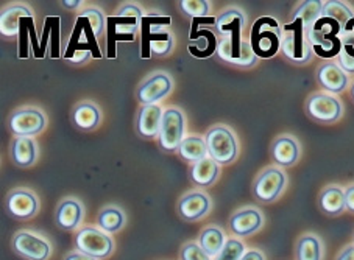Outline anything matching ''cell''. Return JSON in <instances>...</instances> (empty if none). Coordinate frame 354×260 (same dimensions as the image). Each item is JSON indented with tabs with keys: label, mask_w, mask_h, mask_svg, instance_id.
I'll return each mask as SVG.
<instances>
[{
	"label": "cell",
	"mask_w": 354,
	"mask_h": 260,
	"mask_svg": "<svg viewBox=\"0 0 354 260\" xmlns=\"http://www.w3.org/2000/svg\"><path fill=\"white\" fill-rule=\"evenodd\" d=\"M142 11L138 5L128 3L119 10L115 16L106 17V57L115 58V44L118 42H131L134 34L140 30Z\"/></svg>",
	"instance_id": "1"
},
{
	"label": "cell",
	"mask_w": 354,
	"mask_h": 260,
	"mask_svg": "<svg viewBox=\"0 0 354 260\" xmlns=\"http://www.w3.org/2000/svg\"><path fill=\"white\" fill-rule=\"evenodd\" d=\"M172 23L170 17L161 14H147L140 21V34H142V42H140V58L149 59L151 53L158 57H164L172 50L174 39L166 28Z\"/></svg>",
	"instance_id": "2"
},
{
	"label": "cell",
	"mask_w": 354,
	"mask_h": 260,
	"mask_svg": "<svg viewBox=\"0 0 354 260\" xmlns=\"http://www.w3.org/2000/svg\"><path fill=\"white\" fill-rule=\"evenodd\" d=\"M342 27L329 17H320L315 26L308 30L306 38L310 48L317 57L331 59L340 55L342 52Z\"/></svg>",
	"instance_id": "3"
},
{
	"label": "cell",
	"mask_w": 354,
	"mask_h": 260,
	"mask_svg": "<svg viewBox=\"0 0 354 260\" xmlns=\"http://www.w3.org/2000/svg\"><path fill=\"white\" fill-rule=\"evenodd\" d=\"M283 27L270 16H262L253 23L250 32V44L258 58H273L281 50Z\"/></svg>",
	"instance_id": "4"
},
{
	"label": "cell",
	"mask_w": 354,
	"mask_h": 260,
	"mask_svg": "<svg viewBox=\"0 0 354 260\" xmlns=\"http://www.w3.org/2000/svg\"><path fill=\"white\" fill-rule=\"evenodd\" d=\"M74 246L77 251L88 254L97 260H105L113 256L115 243L113 237L99 226H83L74 235Z\"/></svg>",
	"instance_id": "5"
},
{
	"label": "cell",
	"mask_w": 354,
	"mask_h": 260,
	"mask_svg": "<svg viewBox=\"0 0 354 260\" xmlns=\"http://www.w3.org/2000/svg\"><path fill=\"white\" fill-rule=\"evenodd\" d=\"M281 50L284 57L294 61L295 64H304L313 58L314 52L310 48L306 30L300 19H292L290 23L283 26V41H281Z\"/></svg>",
	"instance_id": "6"
},
{
	"label": "cell",
	"mask_w": 354,
	"mask_h": 260,
	"mask_svg": "<svg viewBox=\"0 0 354 260\" xmlns=\"http://www.w3.org/2000/svg\"><path fill=\"white\" fill-rule=\"evenodd\" d=\"M209 158L218 162L221 166H228L234 162L239 153V145H237L236 136L228 126L216 125L207 131L205 137Z\"/></svg>",
	"instance_id": "7"
},
{
	"label": "cell",
	"mask_w": 354,
	"mask_h": 260,
	"mask_svg": "<svg viewBox=\"0 0 354 260\" xmlns=\"http://www.w3.org/2000/svg\"><path fill=\"white\" fill-rule=\"evenodd\" d=\"M11 250L26 260H48L53 246L44 235L22 229L11 237Z\"/></svg>",
	"instance_id": "8"
},
{
	"label": "cell",
	"mask_w": 354,
	"mask_h": 260,
	"mask_svg": "<svg viewBox=\"0 0 354 260\" xmlns=\"http://www.w3.org/2000/svg\"><path fill=\"white\" fill-rule=\"evenodd\" d=\"M288 184V174L278 167H267L253 183V195L261 203H273L284 192Z\"/></svg>",
	"instance_id": "9"
},
{
	"label": "cell",
	"mask_w": 354,
	"mask_h": 260,
	"mask_svg": "<svg viewBox=\"0 0 354 260\" xmlns=\"http://www.w3.org/2000/svg\"><path fill=\"white\" fill-rule=\"evenodd\" d=\"M77 52H91L94 58L100 59L103 55L100 52V47L97 44V36L94 33V28L91 22L84 16H78L74 26V32L71 34L69 44L64 52L66 59H72Z\"/></svg>",
	"instance_id": "10"
},
{
	"label": "cell",
	"mask_w": 354,
	"mask_h": 260,
	"mask_svg": "<svg viewBox=\"0 0 354 260\" xmlns=\"http://www.w3.org/2000/svg\"><path fill=\"white\" fill-rule=\"evenodd\" d=\"M185 114L178 108H169L164 111L161 131L158 136V142L164 151H167V153L178 151L181 142L185 141V137H183L185 136Z\"/></svg>",
	"instance_id": "11"
},
{
	"label": "cell",
	"mask_w": 354,
	"mask_h": 260,
	"mask_svg": "<svg viewBox=\"0 0 354 260\" xmlns=\"http://www.w3.org/2000/svg\"><path fill=\"white\" fill-rule=\"evenodd\" d=\"M216 27L225 38H230L231 47H233V58L231 63L236 66L237 59L241 57V47H242V28L245 27V16L241 10L230 8L225 10L223 13L217 17Z\"/></svg>",
	"instance_id": "12"
},
{
	"label": "cell",
	"mask_w": 354,
	"mask_h": 260,
	"mask_svg": "<svg viewBox=\"0 0 354 260\" xmlns=\"http://www.w3.org/2000/svg\"><path fill=\"white\" fill-rule=\"evenodd\" d=\"M306 111L310 117L322 123H334L342 117L344 106L342 101L333 94L317 92L306 101Z\"/></svg>",
	"instance_id": "13"
},
{
	"label": "cell",
	"mask_w": 354,
	"mask_h": 260,
	"mask_svg": "<svg viewBox=\"0 0 354 260\" xmlns=\"http://www.w3.org/2000/svg\"><path fill=\"white\" fill-rule=\"evenodd\" d=\"M47 119L44 114L35 108H24L11 114L8 128L16 137H33L46 128Z\"/></svg>",
	"instance_id": "14"
},
{
	"label": "cell",
	"mask_w": 354,
	"mask_h": 260,
	"mask_svg": "<svg viewBox=\"0 0 354 260\" xmlns=\"http://www.w3.org/2000/svg\"><path fill=\"white\" fill-rule=\"evenodd\" d=\"M266 219L264 214L256 208H243L236 210V212L230 217L228 228L233 237L237 239H247L252 237L256 232H259L262 226H264Z\"/></svg>",
	"instance_id": "15"
},
{
	"label": "cell",
	"mask_w": 354,
	"mask_h": 260,
	"mask_svg": "<svg viewBox=\"0 0 354 260\" xmlns=\"http://www.w3.org/2000/svg\"><path fill=\"white\" fill-rule=\"evenodd\" d=\"M172 80L166 74H155L150 78H147L136 90V99L139 103H142V106L147 105H158V101L172 92Z\"/></svg>",
	"instance_id": "16"
},
{
	"label": "cell",
	"mask_w": 354,
	"mask_h": 260,
	"mask_svg": "<svg viewBox=\"0 0 354 260\" xmlns=\"http://www.w3.org/2000/svg\"><path fill=\"white\" fill-rule=\"evenodd\" d=\"M7 209L17 220H28L38 214L39 201L33 192L27 189H15L7 197Z\"/></svg>",
	"instance_id": "17"
},
{
	"label": "cell",
	"mask_w": 354,
	"mask_h": 260,
	"mask_svg": "<svg viewBox=\"0 0 354 260\" xmlns=\"http://www.w3.org/2000/svg\"><path fill=\"white\" fill-rule=\"evenodd\" d=\"M176 210L181 220L198 221L209 214L211 199L203 192H189L180 198Z\"/></svg>",
	"instance_id": "18"
},
{
	"label": "cell",
	"mask_w": 354,
	"mask_h": 260,
	"mask_svg": "<svg viewBox=\"0 0 354 260\" xmlns=\"http://www.w3.org/2000/svg\"><path fill=\"white\" fill-rule=\"evenodd\" d=\"M84 219V209L82 203L74 198L63 199L58 204L57 212H55V223L63 231H78L82 228Z\"/></svg>",
	"instance_id": "19"
},
{
	"label": "cell",
	"mask_w": 354,
	"mask_h": 260,
	"mask_svg": "<svg viewBox=\"0 0 354 260\" xmlns=\"http://www.w3.org/2000/svg\"><path fill=\"white\" fill-rule=\"evenodd\" d=\"M164 111L160 105L140 106L136 116V131L140 137L155 139L160 136Z\"/></svg>",
	"instance_id": "20"
},
{
	"label": "cell",
	"mask_w": 354,
	"mask_h": 260,
	"mask_svg": "<svg viewBox=\"0 0 354 260\" xmlns=\"http://www.w3.org/2000/svg\"><path fill=\"white\" fill-rule=\"evenodd\" d=\"M272 159L278 166L292 167L300 159V145L292 136H279L273 141L270 147Z\"/></svg>",
	"instance_id": "21"
},
{
	"label": "cell",
	"mask_w": 354,
	"mask_h": 260,
	"mask_svg": "<svg viewBox=\"0 0 354 260\" xmlns=\"http://www.w3.org/2000/svg\"><path fill=\"white\" fill-rule=\"evenodd\" d=\"M317 81L320 86L331 94H340L346 89L348 75L340 69L339 64L335 63H325L322 64L319 70H317Z\"/></svg>",
	"instance_id": "22"
},
{
	"label": "cell",
	"mask_w": 354,
	"mask_h": 260,
	"mask_svg": "<svg viewBox=\"0 0 354 260\" xmlns=\"http://www.w3.org/2000/svg\"><path fill=\"white\" fill-rule=\"evenodd\" d=\"M10 158L17 167L33 166L38 158V147L33 137H15L10 143Z\"/></svg>",
	"instance_id": "23"
},
{
	"label": "cell",
	"mask_w": 354,
	"mask_h": 260,
	"mask_svg": "<svg viewBox=\"0 0 354 260\" xmlns=\"http://www.w3.org/2000/svg\"><path fill=\"white\" fill-rule=\"evenodd\" d=\"M319 208L325 215L339 217L346 210L345 189L339 186H328L320 192Z\"/></svg>",
	"instance_id": "24"
},
{
	"label": "cell",
	"mask_w": 354,
	"mask_h": 260,
	"mask_svg": "<svg viewBox=\"0 0 354 260\" xmlns=\"http://www.w3.org/2000/svg\"><path fill=\"white\" fill-rule=\"evenodd\" d=\"M295 260H323L325 257V246L317 234L306 232L298 237L294 250Z\"/></svg>",
	"instance_id": "25"
},
{
	"label": "cell",
	"mask_w": 354,
	"mask_h": 260,
	"mask_svg": "<svg viewBox=\"0 0 354 260\" xmlns=\"http://www.w3.org/2000/svg\"><path fill=\"white\" fill-rule=\"evenodd\" d=\"M218 173H221V164L212 158L201 159L191 167L189 170V178L192 183L198 187H209L217 181Z\"/></svg>",
	"instance_id": "26"
},
{
	"label": "cell",
	"mask_w": 354,
	"mask_h": 260,
	"mask_svg": "<svg viewBox=\"0 0 354 260\" xmlns=\"http://www.w3.org/2000/svg\"><path fill=\"white\" fill-rule=\"evenodd\" d=\"M24 17H33L32 11L24 5H13V7L3 10L2 17H0V32L8 38L19 34V27Z\"/></svg>",
	"instance_id": "27"
},
{
	"label": "cell",
	"mask_w": 354,
	"mask_h": 260,
	"mask_svg": "<svg viewBox=\"0 0 354 260\" xmlns=\"http://www.w3.org/2000/svg\"><path fill=\"white\" fill-rule=\"evenodd\" d=\"M72 122L80 130H94L100 123V110L91 101L78 103L72 111Z\"/></svg>",
	"instance_id": "28"
},
{
	"label": "cell",
	"mask_w": 354,
	"mask_h": 260,
	"mask_svg": "<svg viewBox=\"0 0 354 260\" xmlns=\"http://www.w3.org/2000/svg\"><path fill=\"white\" fill-rule=\"evenodd\" d=\"M227 234L223 232V229L221 226L211 225L206 226L203 231L198 235V245L203 248V250L209 254V256L214 259L218 252L222 251V248L227 243Z\"/></svg>",
	"instance_id": "29"
},
{
	"label": "cell",
	"mask_w": 354,
	"mask_h": 260,
	"mask_svg": "<svg viewBox=\"0 0 354 260\" xmlns=\"http://www.w3.org/2000/svg\"><path fill=\"white\" fill-rule=\"evenodd\" d=\"M191 39L195 41V46H189V52H191L192 57L209 58L217 53L218 41L211 30H198L197 33L191 36Z\"/></svg>",
	"instance_id": "30"
},
{
	"label": "cell",
	"mask_w": 354,
	"mask_h": 260,
	"mask_svg": "<svg viewBox=\"0 0 354 260\" xmlns=\"http://www.w3.org/2000/svg\"><path fill=\"white\" fill-rule=\"evenodd\" d=\"M95 221H97V226H99L102 231L113 235L124 229L127 217L122 209L115 208V206H108V208L100 210Z\"/></svg>",
	"instance_id": "31"
},
{
	"label": "cell",
	"mask_w": 354,
	"mask_h": 260,
	"mask_svg": "<svg viewBox=\"0 0 354 260\" xmlns=\"http://www.w3.org/2000/svg\"><path fill=\"white\" fill-rule=\"evenodd\" d=\"M178 153L183 159L187 162H192V164L209 156L206 141L200 136L185 137V141L181 142L180 148H178Z\"/></svg>",
	"instance_id": "32"
},
{
	"label": "cell",
	"mask_w": 354,
	"mask_h": 260,
	"mask_svg": "<svg viewBox=\"0 0 354 260\" xmlns=\"http://www.w3.org/2000/svg\"><path fill=\"white\" fill-rule=\"evenodd\" d=\"M59 17H47L44 22V32H42L41 39V53L42 58L46 57V47L50 44V57H59Z\"/></svg>",
	"instance_id": "33"
},
{
	"label": "cell",
	"mask_w": 354,
	"mask_h": 260,
	"mask_svg": "<svg viewBox=\"0 0 354 260\" xmlns=\"http://www.w3.org/2000/svg\"><path fill=\"white\" fill-rule=\"evenodd\" d=\"M323 3L325 2H319V0H309V2H303L295 8L292 17H294V19H300L303 22L304 30L308 32V30L313 28L317 23V21L322 17Z\"/></svg>",
	"instance_id": "34"
},
{
	"label": "cell",
	"mask_w": 354,
	"mask_h": 260,
	"mask_svg": "<svg viewBox=\"0 0 354 260\" xmlns=\"http://www.w3.org/2000/svg\"><path fill=\"white\" fill-rule=\"evenodd\" d=\"M322 16L329 17V19L337 22L339 26L342 27V32H344L346 23L354 17V13L351 11V8L344 2H325V3H323Z\"/></svg>",
	"instance_id": "35"
},
{
	"label": "cell",
	"mask_w": 354,
	"mask_h": 260,
	"mask_svg": "<svg viewBox=\"0 0 354 260\" xmlns=\"http://www.w3.org/2000/svg\"><path fill=\"white\" fill-rule=\"evenodd\" d=\"M247 251V246L242 239L230 237L227 243L222 248V251L212 260H241Z\"/></svg>",
	"instance_id": "36"
},
{
	"label": "cell",
	"mask_w": 354,
	"mask_h": 260,
	"mask_svg": "<svg viewBox=\"0 0 354 260\" xmlns=\"http://www.w3.org/2000/svg\"><path fill=\"white\" fill-rule=\"evenodd\" d=\"M35 28V21L33 17H24L22 22H21V27H19V58L26 59L28 58V44L32 39V30Z\"/></svg>",
	"instance_id": "37"
},
{
	"label": "cell",
	"mask_w": 354,
	"mask_h": 260,
	"mask_svg": "<svg viewBox=\"0 0 354 260\" xmlns=\"http://www.w3.org/2000/svg\"><path fill=\"white\" fill-rule=\"evenodd\" d=\"M180 8L183 13L191 16L192 19L207 17V13H209V3L206 0H183L180 2Z\"/></svg>",
	"instance_id": "38"
},
{
	"label": "cell",
	"mask_w": 354,
	"mask_h": 260,
	"mask_svg": "<svg viewBox=\"0 0 354 260\" xmlns=\"http://www.w3.org/2000/svg\"><path fill=\"white\" fill-rule=\"evenodd\" d=\"M180 260H212L198 241H186L180 250Z\"/></svg>",
	"instance_id": "39"
},
{
	"label": "cell",
	"mask_w": 354,
	"mask_h": 260,
	"mask_svg": "<svg viewBox=\"0 0 354 260\" xmlns=\"http://www.w3.org/2000/svg\"><path fill=\"white\" fill-rule=\"evenodd\" d=\"M82 16L86 17V19L91 22V26H93L97 38H99V36L105 32L106 17L103 16V13L99 8H86L82 13Z\"/></svg>",
	"instance_id": "40"
},
{
	"label": "cell",
	"mask_w": 354,
	"mask_h": 260,
	"mask_svg": "<svg viewBox=\"0 0 354 260\" xmlns=\"http://www.w3.org/2000/svg\"><path fill=\"white\" fill-rule=\"evenodd\" d=\"M340 41H342V50L354 58V17L346 23V27L340 34Z\"/></svg>",
	"instance_id": "41"
},
{
	"label": "cell",
	"mask_w": 354,
	"mask_h": 260,
	"mask_svg": "<svg viewBox=\"0 0 354 260\" xmlns=\"http://www.w3.org/2000/svg\"><path fill=\"white\" fill-rule=\"evenodd\" d=\"M256 61H258V57L254 55L252 44H250V41H243L241 47V57L237 59L236 66H241V68H252V66L256 64Z\"/></svg>",
	"instance_id": "42"
},
{
	"label": "cell",
	"mask_w": 354,
	"mask_h": 260,
	"mask_svg": "<svg viewBox=\"0 0 354 260\" xmlns=\"http://www.w3.org/2000/svg\"><path fill=\"white\" fill-rule=\"evenodd\" d=\"M339 58V66L340 69L345 72V74H354V58L348 55V53H345L344 50L340 52V55L337 57Z\"/></svg>",
	"instance_id": "43"
},
{
	"label": "cell",
	"mask_w": 354,
	"mask_h": 260,
	"mask_svg": "<svg viewBox=\"0 0 354 260\" xmlns=\"http://www.w3.org/2000/svg\"><path fill=\"white\" fill-rule=\"evenodd\" d=\"M334 260H354V243L345 245L342 248Z\"/></svg>",
	"instance_id": "44"
},
{
	"label": "cell",
	"mask_w": 354,
	"mask_h": 260,
	"mask_svg": "<svg viewBox=\"0 0 354 260\" xmlns=\"http://www.w3.org/2000/svg\"><path fill=\"white\" fill-rule=\"evenodd\" d=\"M345 204L348 212L354 215V184L348 186L345 189Z\"/></svg>",
	"instance_id": "45"
},
{
	"label": "cell",
	"mask_w": 354,
	"mask_h": 260,
	"mask_svg": "<svg viewBox=\"0 0 354 260\" xmlns=\"http://www.w3.org/2000/svg\"><path fill=\"white\" fill-rule=\"evenodd\" d=\"M241 260H267L266 254L261 250H256V248H252V250H247L245 254H243Z\"/></svg>",
	"instance_id": "46"
},
{
	"label": "cell",
	"mask_w": 354,
	"mask_h": 260,
	"mask_svg": "<svg viewBox=\"0 0 354 260\" xmlns=\"http://www.w3.org/2000/svg\"><path fill=\"white\" fill-rule=\"evenodd\" d=\"M63 260H97V259L91 257V256H88V254H84V252H80V251L75 250V251L67 252Z\"/></svg>",
	"instance_id": "47"
},
{
	"label": "cell",
	"mask_w": 354,
	"mask_h": 260,
	"mask_svg": "<svg viewBox=\"0 0 354 260\" xmlns=\"http://www.w3.org/2000/svg\"><path fill=\"white\" fill-rule=\"evenodd\" d=\"M89 57H93V55H91V52H77L75 55L72 57L71 61L75 63V64H82V63H86Z\"/></svg>",
	"instance_id": "48"
},
{
	"label": "cell",
	"mask_w": 354,
	"mask_h": 260,
	"mask_svg": "<svg viewBox=\"0 0 354 260\" xmlns=\"http://www.w3.org/2000/svg\"><path fill=\"white\" fill-rule=\"evenodd\" d=\"M80 0H75V2H67V0H64L63 2V7L64 8H71V10H74V8H78L80 7Z\"/></svg>",
	"instance_id": "49"
},
{
	"label": "cell",
	"mask_w": 354,
	"mask_h": 260,
	"mask_svg": "<svg viewBox=\"0 0 354 260\" xmlns=\"http://www.w3.org/2000/svg\"><path fill=\"white\" fill-rule=\"evenodd\" d=\"M351 97H353V100H354V81L351 84Z\"/></svg>",
	"instance_id": "50"
},
{
	"label": "cell",
	"mask_w": 354,
	"mask_h": 260,
	"mask_svg": "<svg viewBox=\"0 0 354 260\" xmlns=\"http://www.w3.org/2000/svg\"><path fill=\"white\" fill-rule=\"evenodd\" d=\"M353 243H354V232H353Z\"/></svg>",
	"instance_id": "51"
}]
</instances>
